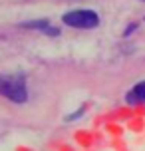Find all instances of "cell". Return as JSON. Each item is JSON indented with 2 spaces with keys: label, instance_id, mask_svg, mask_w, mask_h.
<instances>
[{
  "label": "cell",
  "instance_id": "6da1fadb",
  "mask_svg": "<svg viewBox=\"0 0 145 151\" xmlns=\"http://www.w3.org/2000/svg\"><path fill=\"white\" fill-rule=\"evenodd\" d=\"M0 96H4L14 104H24L28 99V90H26L24 78L0 74Z\"/></svg>",
  "mask_w": 145,
  "mask_h": 151
},
{
  "label": "cell",
  "instance_id": "7a4b0ae2",
  "mask_svg": "<svg viewBox=\"0 0 145 151\" xmlns=\"http://www.w3.org/2000/svg\"><path fill=\"white\" fill-rule=\"evenodd\" d=\"M62 22L70 28L90 30V28H95L99 24V16L93 10H72V12H66L62 16Z\"/></svg>",
  "mask_w": 145,
  "mask_h": 151
},
{
  "label": "cell",
  "instance_id": "3957f363",
  "mask_svg": "<svg viewBox=\"0 0 145 151\" xmlns=\"http://www.w3.org/2000/svg\"><path fill=\"white\" fill-rule=\"evenodd\" d=\"M22 28H30V30H38L42 32V34H46V36H60V30L56 28V26H52L50 24V20H30V22H22L20 24Z\"/></svg>",
  "mask_w": 145,
  "mask_h": 151
},
{
  "label": "cell",
  "instance_id": "277c9868",
  "mask_svg": "<svg viewBox=\"0 0 145 151\" xmlns=\"http://www.w3.org/2000/svg\"><path fill=\"white\" fill-rule=\"evenodd\" d=\"M125 99L129 101L131 106H139V104H145V82H139L133 90L125 96Z\"/></svg>",
  "mask_w": 145,
  "mask_h": 151
},
{
  "label": "cell",
  "instance_id": "5b68a950",
  "mask_svg": "<svg viewBox=\"0 0 145 151\" xmlns=\"http://www.w3.org/2000/svg\"><path fill=\"white\" fill-rule=\"evenodd\" d=\"M135 28H137V24H131L129 28H127V30L123 32V36H129V34H131V32H133V30H135Z\"/></svg>",
  "mask_w": 145,
  "mask_h": 151
}]
</instances>
